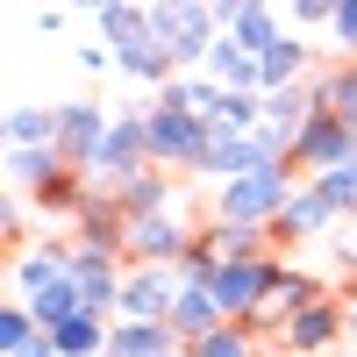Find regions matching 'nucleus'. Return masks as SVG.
Wrapping results in <instances>:
<instances>
[{"label":"nucleus","instance_id":"1","mask_svg":"<svg viewBox=\"0 0 357 357\" xmlns=\"http://www.w3.org/2000/svg\"><path fill=\"white\" fill-rule=\"evenodd\" d=\"M15 301L50 329H65L72 314H86V293H79V272H72V243H36L15 257Z\"/></svg>","mask_w":357,"mask_h":357},{"label":"nucleus","instance_id":"2","mask_svg":"<svg viewBox=\"0 0 357 357\" xmlns=\"http://www.w3.org/2000/svg\"><path fill=\"white\" fill-rule=\"evenodd\" d=\"M151 36L165 43V57L186 79V72H207V57L229 36V22H222L215 0H151Z\"/></svg>","mask_w":357,"mask_h":357},{"label":"nucleus","instance_id":"3","mask_svg":"<svg viewBox=\"0 0 357 357\" xmlns=\"http://www.w3.org/2000/svg\"><path fill=\"white\" fill-rule=\"evenodd\" d=\"M301 193V172L293 165H272V172H250L236 186H215V215L207 222H243V229H272L286 215V200Z\"/></svg>","mask_w":357,"mask_h":357},{"label":"nucleus","instance_id":"4","mask_svg":"<svg viewBox=\"0 0 357 357\" xmlns=\"http://www.w3.org/2000/svg\"><path fill=\"white\" fill-rule=\"evenodd\" d=\"M143 122H151V158H158V172H186V178H200V158H207V143H215V129H207L193 107L151 100V107H143Z\"/></svg>","mask_w":357,"mask_h":357},{"label":"nucleus","instance_id":"5","mask_svg":"<svg viewBox=\"0 0 357 357\" xmlns=\"http://www.w3.org/2000/svg\"><path fill=\"white\" fill-rule=\"evenodd\" d=\"M143 172H158V158H151V122H143V107H114L107 151H100V165H93L86 186H93V193H122V186H136Z\"/></svg>","mask_w":357,"mask_h":357},{"label":"nucleus","instance_id":"6","mask_svg":"<svg viewBox=\"0 0 357 357\" xmlns=\"http://www.w3.org/2000/svg\"><path fill=\"white\" fill-rule=\"evenodd\" d=\"M279 279H286V257L272 250V257H250V264H222L215 272V307H222V321H250L264 301L279 293Z\"/></svg>","mask_w":357,"mask_h":357},{"label":"nucleus","instance_id":"7","mask_svg":"<svg viewBox=\"0 0 357 357\" xmlns=\"http://www.w3.org/2000/svg\"><path fill=\"white\" fill-rule=\"evenodd\" d=\"M193 243H200V229L186 222V207H165V215H143V222H129V243H122V257H129V264H165V272H178V264L193 257Z\"/></svg>","mask_w":357,"mask_h":357},{"label":"nucleus","instance_id":"8","mask_svg":"<svg viewBox=\"0 0 357 357\" xmlns=\"http://www.w3.org/2000/svg\"><path fill=\"white\" fill-rule=\"evenodd\" d=\"M107 129H114V107L100 100H57V151L79 178H93L100 151H107Z\"/></svg>","mask_w":357,"mask_h":357},{"label":"nucleus","instance_id":"9","mask_svg":"<svg viewBox=\"0 0 357 357\" xmlns=\"http://www.w3.org/2000/svg\"><path fill=\"white\" fill-rule=\"evenodd\" d=\"M286 158H293V172H301V178H321V172H336V165L357 158V129H343L329 107H314V122L293 136V151H286Z\"/></svg>","mask_w":357,"mask_h":357},{"label":"nucleus","instance_id":"10","mask_svg":"<svg viewBox=\"0 0 357 357\" xmlns=\"http://www.w3.org/2000/svg\"><path fill=\"white\" fill-rule=\"evenodd\" d=\"M279 350H286V357H336V350H350V336H343V301L329 293L321 307L293 314L286 329H279Z\"/></svg>","mask_w":357,"mask_h":357},{"label":"nucleus","instance_id":"11","mask_svg":"<svg viewBox=\"0 0 357 357\" xmlns=\"http://www.w3.org/2000/svg\"><path fill=\"white\" fill-rule=\"evenodd\" d=\"M172 307H178V272H165V264H129L122 321H172Z\"/></svg>","mask_w":357,"mask_h":357},{"label":"nucleus","instance_id":"12","mask_svg":"<svg viewBox=\"0 0 357 357\" xmlns=\"http://www.w3.org/2000/svg\"><path fill=\"white\" fill-rule=\"evenodd\" d=\"M329 222H343L336 207H329V193H321L314 178H301V193H293L286 215L272 222V243H314V236H329Z\"/></svg>","mask_w":357,"mask_h":357},{"label":"nucleus","instance_id":"13","mask_svg":"<svg viewBox=\"0 0 357 357\" xmlns=\"http://www.w3.org/2000/svg\"><path fill=\"white\" fill-rule=\"evenodd\" d=\"M222 22H229V36L243 43L250 57H264V50L286 36V15L272 8V0H222Z\"/></svg>","mask_w":357,"mask_h":357},{"label":"nucleus","instance_id":"14","mask_svg":"<svg viewBox=\"0 0 357 357\" xmlns=\"http://www.w3.org/2000/svg\"><path fill=\"white\" fill-rule=\"evenodd\" d=\"M307 65H314V43L286 29V36L257 57V79H264V93H286V86H307Z\"/></svg>","mask_w":357,"mask_h":357},{"label":"nucleus","instance_id":"15","mask_svg":"<svg viewBox=\"0 0 357 357\" xmlns=\"http://www.w3.org/2000/svg\"><path fill=\"white\" fill-rule=\"evenodd\" d=\"M107 357H186V343L172 336V321H114Z\"/></svg>","mask_w":357,"mask_h":357},{"label":"nucleus","instance_id":"16","mask_svg":"<svg viewBox=\"0 0 357 357\" xmlns=\"http://www.w3.org/2000/svg\"><path fill=\"white\" fill-rule=\"evenodd\" d=\"M200 243L215 250L222 264H250V257H272V229H243V222H200Z\"/></svg>","mask_w":357,"mask_h":357},{"label":"nucleus","instance_id":"17","mask_svg":"<svg viewBox=\"0 0 357 357\" xmlns=\"http://www.w3.org/2000/svg\"><path fill=\"white\" fill-rule=\"evenodd\" d=\"M114 72L136 79V86H158V93L178 79V65L165 57V43H158V36H143V43H129V50H114Z\"/></svg>","mask_w":357,"mask_h":357},{"label":"nucleus","instance_id":"18","mask_svg":"<svg viewBox=\"0 0 357 357\" xmlns=\"http://www.w3.org/2000/svg\"><path fill=\"white\" fill-rule=\"evenodd\" d=\"M314 107H329L343 129H357V57H336V65L314 79Z\"/></svg>","mask_w":357,"mask_h":357},{"label":"nucleus","instance_id":"19","mask_svg":"<svg viewBox=\"0 0 357 357\" xmlns=\"http://www.w3.org/2000/svg\"><path fill=\"white\" fill-rule=\"evenodd\" d=\"M314 122V79L307 86H286V93H264V129H272V136H301Z\"/></svg>","mask_w":357,"mask_h":357},{"label":"nucleus","instance_id":"20","mask_svg":"<svg viewBox=\"0 0 357 357\" xmlns=\"http://www.w3.org/2000/svg\"><path fill=\"white\" fill-rule=\"evenodd\" d=\"M93 29H100L107 50H129V43L151 36V8H136V0H107V8H93Z\"/></svg>","mask_w":357,"mask_h":357},{"label":"nucleus","instance_id":"21","mask_svg":"<svg viewBox=\"0 0 357 357\" xmlns=\"http://www.w3.org/2000/svg\"><path fill=\"white\" fill-rule=\"evenodd\" d=\"M207 79H215V86H229V93H264L257 57L236 43V36H222V43H215V57H207Z\"/></svg>","mask_w":357,"mask_h":357},{"label":"nucleus","instance_id":"22","mask_svg":"<svg viewBox=\"0 0 357 357\" xmlns=\"http://www.w3.org/2000/svg\"><path fill=\"white\" fill-rule=\"evenodd\" d=\"M72 165H65V151H57V143H43V151H8V178L22 193H43L50 178H65Z\"/></svg>","mask_w":357,"mask_h":357},{"label":"nucleus","instance_id":"23","mask_svg":"<svg viewBox=\"0 0 357 357\" xmlns=\"http://www.w3.org/2000/svg\"><path fill=\"white\" fill-rule=\"evenodd\" d=\"M114 200H122L129 222H143V215H165V207H178V186H172V172H143L136 186H122Z\"/></svg>","mask_w":357,"mask_h":357},{"label":"nucleus","instance_id":"24","mask_svg":"<svg viewBox=\"0 0 357 357\" xmlns=\"http://www.w3.org/2000/svg\"><path fill=\"white\" fill-rule=\"evenodd\" d=\"M107 336H114V321H100V314H72L65 329H50L57 357H107Z\"/></svg>","mask_w":357,"mask_h":357},{"label":"nucleus","instance_id":"25","mask_svg":"<svg viewBox=\"0 0 357 357\" xmlns=\"http://www.w3.org/2000/svg\"><path fill=\"white\" fill-rule=\"evenodd\" d=\"M57 143V107H8V151H43Z\"/></svg>","mask_w":357,"mask_h":357},{"label":"nucleus","instance_id":"26","mask_svg":"<svg viewBox=\"0 0 357 357\" xmlns=\"http://www.w3.org/2000/svg\"><path fill=\"white\" fill-rule=\"evenodd\" d=\"M186 357H257V329H250V321H222L215 336L186 343Z\"/></svg>","mask_w":357,"mask_h":357},{"label":"nucleus","instance_id":"27","mask_svg":"<svg viewBox=\"0 0 357 357\" xmlns=\"http://www.w3.org/2000/svg\"><path fill=\"white\" fill-rule=\"evenodd\" d=\"M36 336H43V321L29 314L22 301H8V307H0V357H22V350L36 343Z\"/></svg>","mask_w":357,"mask_h":357},{"label":"nucleus","instance_id":"28","mask_svg":"<svg viewBox=\"0 0 357 357\" xmlns=\"http://www.w3.org/2000/svg\"><path fill=\"white\" fill-rule=\"evenodd\" d=\"M314 186H321V193H329V207H336V215H343V222L357 215V158H350V165H336V172H321V178H314Z\"/></svg>","mask_w":357,"mask_h":357},{"label":"nucleus","instance_id":"29","mask_svg":"<svg viewBox=\"0 0 357 357\" xmlns=\"http://www.w3.org/2000/svg\"><path fill=\"white\" fill-rule=\"evenodd\" d=\"M286 29H293V36H314V29H336V0H293V8H286Z\"/></svg>","mask_w":357,"mask_h":357},{"label":"nucleus","instance_id":"30","mask_svg":"<svg viewBox=\"0 0 357 357\" xmlns=\"http://www.w3.org/2000/svg\"><path fill=\"white\" fill-rule=\"evenodd\" d=\"M336 57H357V0H336Z\"/></svg>","mask_w":357,"mask_h":357},{"label":"nucleus","instance_id":"31","mask_svg":"<svg viewBox=\"0 0 357 357\" xmlns=\"http://www.w3.org/2000/svg\"><path fill=\"white\" fill-rule=\"evenodd\" d=\"M65 8H29V29H36V36H65Z\"/></svg>","mask_w":357,"mask_h":357},{"label":"nucleus","instance_id":"32","mask_svg":"<svg viewBox=\"0 0 357 357\" xmlns=\"http://www.w3.org/2000/svg\"><path fill=\"white\" fill-rule=\"evenodd\" d=\"M336 301H343V336H350V350H357V279L336 286Z\"/></svg>","mask_w":357,"mask_h":357},{"label":"nucleus","instance_id":"33","mask_svg":"<svg viewBox=\"0 0 357 357\" xmlns=\"http://www.w3.org/2000/svg\"><path fill=\"white\" fill-rule=\"evenodd\" d=\"M107 65H114V50H107V43H86V50H79V72H93V79H100Z\"/></svg>","mask_w":357,"mask_h":357},{"label":"nucleus","instance_id":"34","mask_svg":"<svg viewBox=\"0 0 357 357\" xmlns=\"http://www.w3.org/2000/svg\"><path fill=\"white\" fill-rule=\"evenodd\" d=\"M22 357H57V343H50V336H36V343H29Z\"/></svg>","mask_w":357,"mask_h":357}]
</instances>
